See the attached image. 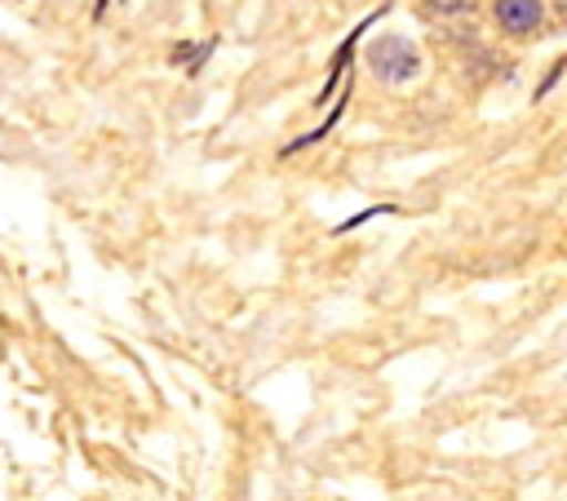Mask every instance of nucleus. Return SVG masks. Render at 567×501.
<instances>
[{"instance_id":"f03ea898","label":"nucleus","mask_w":567,"mask_h":501,"mask_svg":"<svg viewBox=\"0 0 567 501\" xmlns=\"http://www.w3.org/2000/svg\"><path fill=\"white\" fill-rule=\"evenodd\" d=\"M492 13L509 35H532L545 22V0H492Z\"/></svg>"},{"instance_id":"f257e3e1","label":"nucleus","mask_w":567,"mask_h":501,"mask_svg":"<svg viewBox=\"0 0 567 501\" xmlns=\"http://www.w3.org/2000/svg\"><path fill=\"white\" fill-rule=\"evenodd\" d=\"M368 67L385 84H408L421 71V53H416V44L408 35H377L368 44Z\"/></svg>"}]
</instances>
